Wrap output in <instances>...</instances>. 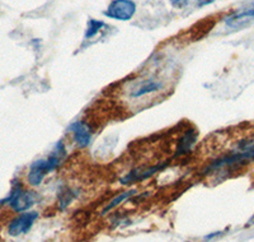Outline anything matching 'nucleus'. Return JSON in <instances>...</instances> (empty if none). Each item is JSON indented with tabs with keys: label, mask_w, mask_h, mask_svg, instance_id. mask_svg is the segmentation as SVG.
I'll use <instances>...</instances> for the list:
<instances>
[{
	"label": "nucleus",
	"mask_w": 254,
	"mask_h": 242,
	"mask_svg": "<svg viewBox=\"0 0 254 242\" xmlns=\"http://www.w3.org/2000/svg\"><path fill=\"white\" fill-rule=\"evenodd\" d=\"M252 162H254V141L242 140L238 143L237 149L212 159L201 173L208 176L220 172H231Z\"/></svg>",
	"instance_id": "f257e3e1"
},
{
	"label": "nucleus",
	"mask_w": 254,
	"mask_h": 242,
	"mask_svg": "<svg viewBox=\"0 0 254 242\" xmlns=\"http://www.w3.org/2000/svg\"><path fill=\"white\" fill-rule=\"evenodd\" d=\"M67 152L65 143L59 140L55 148L52 150L47 158H41L35 161L29 166L28 173H27V181L31 186H40L49 173L55 172L61 166L63 161L66 158Z\"/></svg>",
	"instance_id": "f03ea898"
},
{
	"label": "nucleus",
	"mask_w": 254,
	"mask_h": 242,
	"mask_svg": "<svg viewBox=\"0 0 254 242\" xmlns=\"http://www.w3.org/2000/svg\"><path fill=\"white\" fill-rule=\"evenodd\" d=\"M41 196L36 191L24 189L22 182L14 180L12 185V190L5 199L1 200V204H8L13 212L23 213L31 209L35 204L40 202Z\"/></svg>",
	"instance_id": "7ed1b4c3"
},
{
	"label": "nucleus",
	"mask_w": 254,
	"mask_h": 242,
	"mask_svg": "<svg viewBox=\"0 0 254 242\" xmlns=\"http://www.w3.org/2000/svg\"><path fill=\"white\" fill-rule=\"evenodd\" d=\"M171 161H163L158 162V163L153 164V166H149V167H136L133 170L128 171L126 175L120 180L122 185H132L137 184V182H141L144 180H149L150 177L155 176L158 172H162L163 170L169 166Z\"/></svg>",
	"instance_id": "20e7f679"
},
{
	"label": "nucleus",
	"mask_w": 254,
	"mask_h": 242,
	"mask_svg": "<svg viewBox=\"0 0 254 242\" xmlns=\"http://www.w3.org/2000/svg\"><path fill=\"white\" fill-rule=\"evenodd\" d=\"M136 13V4L132 0H113L107 6L104 15L116 20H130Z\"/></svg>",
	"instance_id": "39448f33"
},
{
	"label": "nucleus",
	"mask_w": 254,
	"mask_h": 242,
	"mask_svg": "<svg viewBox=\"0 0 254 242\" xmlns=\"http://www.w3.org/2000/svg\"><path fill=\"white\" fill-rule=\"evenodd\" d=\"M38 219V212H23L14 218L8 226V234L13 237L28 234L35 222Z\"/></svg>",
	"instance_id": "423d86ee"
},
{
	"label": "nucleus",
	"mask_w": 254,
	"mask_h": 242,
	"mask_svg": "<svg viewBox=\"0 0 254 242\" xmlns=\"http://www.w3.org/2000/svg\"><path fill=\"white\" fill-rule=\"evenodd\" d=\"M69 131L72 135V140L79 148H87L92 143L93 129L87 121H74L69 126Z\"/></svg>",
	"instance_id": "0eeeda50"
},
{
	"label": "nucleus",
	"mask_w": 254,
	"mask_h": 242,
	"mask_svg": "<svg viewBox=\"0 0 254 242\" xmlns=\"http://www.w3.org/2000/svg\"><path fill=\"white\" fill-rule=\"evenodd\" d=\"M197 139H198V131L194 127H190L179 136L178 140H177L176 144V150H174V158H179V157H183L188 153H190V150L193 149V147L196 145Z\"/></svg>",
	"instance_id": "6e6552de"
},
{
	"label": "nucleus",
	"mask_w": 254,
	"mask_h": 242,
	"mask_svg": "<svg viewBox=\"0 0 254 242\" xmlns=\"http://www.w3.org/2000/svg\"><path fill=\"white\" fill-rule=\"evenodd\" d=\"M163 87H164V83L162 81H158V79L154 78L145 79L136 88H133L130 96L132 98H141L144 96H149L151 93L158 92V91L162 90Z\"/></svg>",
	"instance_id": "1a4fd4ad"
},
{
	"label": "nucleus",
	"mask_w": 254,
	"mask_h": 242,
	"mask_svg": "<svg viewBox=\"0 0 254 242\" xmlns=\"http://www.w3.org/2000/svg\"><path fill=\"white\" fill-rule=\"evenodd\" d=\"M254 19V6L253 8H248L246 10H242L239 13H235V14L230 15L225 19L226 24L229 27H233V28H238V27H243L247 22Z\"/></svg>",
	"instance_id": "9d476101"
},
{
	"label": "nucleus",
	"mask_w": 254,
	"mask_h": 242,
	"mask_svg": "<svg viewBox=\"0 0 254 242\" xmlns=\"http://www.w3.org/2000/svg\"><path fill=\"white\" fill-rule=\"evenodd\" d=\"M136 193H137V191L133 190V189H132V190L122 191V193H120L119 195H116L115 198H113V199L111 200V202L108 203L107 205H106V208H104L103 212H102V213L104 214V213H108V212L113 211V209H115V208L119 207L120 204H122V203L127 202V200L131 199L132 196H135Z\"/></svg>",
	"instance_id": "9b49d317"
},
{
	"label": "nucleus",
	"mask_w": 254,
	"mask_h": 242,
	"mask_svg": "<svg viewBox=\"0 0 254 242\" xmlns=\"http://www.w3.org/2000/svg\"><path fill=\"white\" fill-rule=\"evenodd\" d=\"M104 27H106V23L102 22V20L89 19L88 20L87 29H85V35H84V37H85V40H90V38H93L94 36L98 35V32L101 31L102 28H104Z\"/></svg>",
	"instance_id": "f8f14e48"
},
{
	"label": "nucleus",
	"mask_w": 254,
	"mask_h": 242,
	"mask_svg": "<svg viewBox=\"0 0 254 242\" xmlns=\"http://www.w3.org/2000/svg\"><path fill=\"white\" fill-rule=\"evenodd\" d=\"M75 194L74 190L69 188H63V190L59 191V204H60V209H66L67 205H70V203L75 199Z\"/></svg>",
	"instance_id": "ddd939ff"
},
{
	"label": "nucleus",
	"mask_w": 254,
	"mask_h": 242,
	"mask_svg": "<svg viewBox=\"0 0 254 242\" xmlns=\"http://www.w3.org/2000/svg\"><path fill=\"white\" fill-rule=\"evenodd\" d=\"M215 0H198V3H197V5L199 6V8H202V6H206V5H210V4L214 3Z\"/></svg>",
	"instance_id": "4468645a"
},
{
	"label": "nucleus",
	"mask_w": 254,
	"mask_h": 242,
	"mask_svg": "<svg viewBox=\"0 0 254 242\" xmlns=\"http://www.w3.org/2000/svg\"><path fill=\"white\" fill-rule=\"evenodd\" d=\"M220 235H222L221 232H212V234H210V235H207V236H205V241H211V240L212 239H215V237H219Z\"/></svg>",
	"instance_id": "2eb2a0df"
},
{
	"label": "nucleus",
	"mask_w": 254,
	"mask_h": 242,
	"mask_svg": "<svg viewBox=\"0 0 254 242\" xmlns=\"http://www.w3.org/2000/svg\"><path fill=\"white\" fill-rule=\"evenodd\" d=\"M171 1L174 6H182L183 4L187 3L188 0H171Z\"/></svg>",
	"instance_id": "dca6fc26"
},
{
	"label": "nucleus",
	"mask_w": 254,
	"mask_h": 242,
	"mask_svg": "<svg viewBox=\"0 0 254 242\" xmlns=\"http://www.w3.org/2000/svg\"><path fill=\"white\" fill-rule=\"evenodd\" d=\"M249 223H251V225H254V217L251 219V222H249Z\"/></svg>",
	"instance_id": "f3484780"
}]
</instances>
